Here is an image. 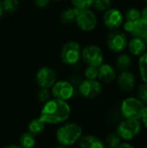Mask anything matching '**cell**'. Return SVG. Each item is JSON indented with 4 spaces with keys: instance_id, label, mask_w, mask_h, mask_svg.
Returning a JSON list of instances; mask_svg holds the SVG:
<instances>
[{
    "instance_id": "1",
    "label": "cell",
    "mask_w": 147,
    "mask_h": 148,
    "mask_svg": "<svg viewBox=\"0 0 147 148\" xmlns=\"http://www.w3.org/2000/svg\"><path fill=\"white\" fill-rule=\"evenodd\" d=\"M72 114V108L68 101L51 98L42 104L38 117L47 126H59L68 121Z\"/></svg>"
},
{
    "instance_id": "2",
    "label": "cell",
    "mask_w": 147,
    "mask_h": 148,
    "mask_svg": "<svg viewBox=\"0 0 147 148\" xmlns=\"http://www.w3.org/2000/svg\"><path fill=\"white\" fill-rule=\"evenodd\" d=\"M82 135V127L77 122L68 121L58 126L55 133V139L58 145L72 147L78 144Z\"/></svg>"
},
{
    "instance_id": "3",
    "label": "cell",
    "mask_w": 147,
    "mask_h": 148,
    "mask_svg": "<svg viewBox=\"0 0 147 148\" xmlns=\"http://www.w3.org/2000/svg\"><path fill=\"white\" fill-rule=\"evenodd\" d=\"M146 107L138 97H127L121 102L120 114L124 119L140 121Z\"/></svg>"
},
{
    "instance_id": "4",
    "label": "cell",
    "mask_w": 147,
    "mask_h": 148,
    "mask_svg": "<svg viewBox=\"0 0 147 148\" xmlns=\"http://www.w3.org/2000/svg\"><path fill=\"white\" fill-rule=\"evenodd\" d=\"M142 130V123L138 120L123 119L116 127V133L122 141H131L139 136Z\"/></svg>"
},
{
    "instance_id": "5",
    "label": "cell",
    "mask_w": 147,
    "mask_h": 148,
    "mask_svg": "<svg viewBox=\"0 0 147 148\" xmlns=\"http://www.w3.org/2000/svg\"><path fill=\"white\" fill-rule=\"evenodd\" d=\"M52 98L58 99L64 101H69L75 95V88L70 83L69 81L60 80L50 88Z\"/></svg>"
},
{
    "instance_id": "6",
    "label": "cell",
    "mask_w": 147,
    "mask_h": 148,
    "mask_svg": "<svg viewBox=\"0 0 147 148\" xmlns=\"http://www.w3.org/2000/svg\"><path fill=\"white\" fill-rule=\"evenodd\" d=\"M81 55V46L75 41L65 43L61 50V59L67 65H75L80 60Z\"/></svg>"
},
{
    "instance_id": "7",
    "label": "cell",
    "mask_w": 147,
    "mask_h": 148,
    "mask_svg": "<svg viewBox=\"0 0 147 148\" xmlns=\"http://www.w3.org/2000/svg\"><path fill=\"white\" fill-rule=\"evenodd\" d=\"M77 88L80 95L86 99H94L102 93V86L97 80H83Z\"/></svg>"
},
{
    "instance_id": "8",
    "label": "cell",
    "mask_w": 147,
    "mask_h": 148,
    "mask_svg": "<svg viewBox=\"0 0 147 148\" xmlns=\"http://www.w3.org/2000/svg\"><path fill=\"white\" fill-rule=\"evenodd\" d=\"M81 57L83 61L88 65L93 67H99L103 63L104 56L101 49L95 45L86 46L81 50Z\"/></svg>"
},
{
    "instance_id": "9",
    "label": "cell",
    "mask_w": 147,
    "mask_h": 148,
    "mask_svg": "<svg viewBox=\"0 0 147 148\" xmlns=\"http://www.w3.org/2000/svg\"><path fill=\"white\" fill-rule=\"evenodd\" d=\"M36 81L40 88L50 89L57 81V74L51 68L42 67L37 71L36 75Z\"/></svg>"
},
{
    "instance_id": "10",
    "label": "cell",
    "mask_w": 147,
    "mask_h": 148,
    "mask_svg": "<svg viewBox=\"0 0 147 148\" xmlns=\"http://www.w3.org/2000/svg\"><path fill=\"white\" fill-rule=\"evenodd\" d=\"M75 22L78 27L83 31H91L97 25V17L89 9L79 10Z\"/></svg>"
},
{
    "instance_id": "11",
    "label": "cell",
    "mask_w": 147,
    "mask_h": 148,
    "mask_svg": "<svg viewBox=\"0 0 147 148\" xmlns=\"http://www.w3.org/2000/svg\"><path fill=\"white\" fill-rule=\"evenodd\" d=\"M107 46L113 52L120 53L123 51L128 44L126 36L121 31H113L107 37Z\"/></svg>"
},
{
    "instance_id": "12",
    "label": "cell",
    "mask_w": 147,
    "mask_h": 148,
    "mask_svg": "<svg viewBox=\"0 0 147 148\" xmlns=\"http://www.w3.org/2000/svg\"><path fill=\"white\" fill-rule=\"evenodd\" d=\"M123 19L124 17L121 11L114 8H110L106 10L103 16L104 24L111 29L119 28L123 23Z\"/></svg>"
},
{
    "instance_id": "13",
    "label": "cell",
    "mask_w": 147,
    "mask_h": 148,
    "mask_svg": "<svg viewBox=\"0 0 147 148\" xmlns=\"http://www.w3.org/2000/svg\"><path fill=\"white\" fill-rule=\"evenodd\" d=\"M117 83L121 91L125 93H129L135 88L136 77L132 72L128 70L121 71L117 78Z\"/></svg>"
},
{
    "instance_id": "14",
    "label": "cell",
    "mask_w": 147,
    "mask_h": 148,
    "mask_svg": "<svg viewBox=\"0 0 147 148\" xmlns=\"http://www.w3.org/2000/svg\"><path fill=\"white\" fill-rule=\"evenodd\" d=\"M79 148H106L105 142L94 134H83L78 142Z\"/></svg>"
},
{
    "instance_id": "15",
    "label": "cell",
    "mask_w": 147,
    "mask_h": 148,
    "mask_svg": "<svg viewBox=\"0 0 147 148\" xmlns=\"http://www.w3.org/2000/svg\"><path fill=\"white\" fill-rule=\"evenodd\" d=\"M116 77V71L113 66L107 63H102L98 67V78L100 81L106 83H110L113 82Z\"/></svg>"
},
{
    "instance_id": "16",
    "label": "cell",
    "mask_w": 147,
    "mask_h": 148,
    "mask_svg": "<svg viewBox=\"0 0 147 148\" xmlns=\"http://www.w3.org/2000/svg\"><path fill=\"white\" fill-rule=\"evenodd\" d=\"M46 127L47 125L39 117H36L31 119L29 121L27 125V131L35 135L36 137H38L45 132Z\"/></svg>"
},
{
    "instance_id": "17",
    "label": "cell",
    "mask_w": 147,
    "mask_h": 148,
    "mask_svg": "<svg viewBox=\"0 0 147 148\" xmlns=\"http://www.w3.org/2000/svg\"><path fill=\"white\" fill-rule=\"evenodd\" d=\"M127 46L130 53L137 56H140L142 54L145 53L146 49V43L144 42L142 38H139V37H133L129 42Z\"/></svg>"
},
{
    "instance_id": "18",
    "label": "cell",
    "mask_w": 147,
    "mask_h": 148,
    "mask_svg": "<svg viewBox=\"0 0 147 148\" xmlns=\"http://www.w3.org/2000/svg\"><path fill=\"white\" fill-rule=\"evenodd\" d=\"M37 139L28 131L23 133L18 139V145L23 148H36Z\"/></svg>"
},
{
    "instance_id": "19",
    "label": "cell",
    "mask_w": 147,
    "mask_h": 148,
    "mask_svg": "<svg viewBox=\"0 0 147 148\" xmlns=\"http://www.w3.org/2000/svg\"><path fill=\"white\" fill-rule=\"evenodd\" d=\"M147 25L146 24V23L141 19H138L136 21L133 22V29H132V31H131V35L133 36V37H139V38H142L146 29Z\"/></svg>"
},
{
    "instance_id": "20",
    "label": "cell",
    "mask_w": 147,
    "mask_h": 148,
    "mask_svg": "<svg viewBox=\"0 0 147 148\" xmlns=\"http://www.w3.org/2000/svg\"><path fill=\"white\" fill-rule=\"evenodd\" d=\"M104 142H105L106 148H118L119 146L122 143V140L119 136V134L114 131V132L109 133L106 136Z\"/></svg>"
},
{
    "instance_id": "21",
    "label": "cell",
    "mask_w": 147,
    "mask_h": 148,
    "mask_svg": "<svg viewBox=\"0 0 147 148\" xmlns=\"http://www.w3.org/2000/svg\"><path fill=\"white\" fill-rule=\"evenodd\" d=\"M131 65H132V59L126 54L120 55L116 60V67L120 71L127 70V69L130 68Z\"/></svg>"
},
{
    "instance_id": "22",
    "label": "cell",
    "mask_w": 147,
    "mask_h": 148,
    "mask_svg": "<svg viewBox=\"0 0 147 148\" xmlns=\"http://www.w3.org/2000/svg\"><path fill=\"white\" fill-rule=\"evenodd\" d=\"M139 70L141 80L147 83V52L140 56L139 60Z\"/></svg>"
},
{
    "instance_id": "23",
    "label": "cell",
    "mask_w": 147,
    "mask_h": 148,
    "mask_svg": "<svg viewBox=\"0 0 147 148\" xmlns=\"http://www.w3.org/2000/svg\"><path fill=\"white\" fill-rule=\"evenodd\" d=\"M79 10H80L76 8H70V9L65 10L62 13V16H61L62 21L65 23H72L73 21H75V18L77 16Z\"/></svg>"
},
{
    "instance_id": "24",
    "label": "cell",
    "mask_w": 147,
    "mask_h": 148,
    "mask_svg": "<svg viewBox=\"0 0 147 148\" xmlns=\"http://www.w3.org/2000/svg\"><path fill=\"white\" fill-rule=\"evenodd\" d=\"M93 5L94 8L100 11H106L111 8L112 1L111 0H94Z\"/></svg>"
},
{
    "instance_id": "25",
    "label": "cell",
    "mask_w": 147,
    "mask_h": 148,
    "mask_svg": "<svg viewBox=\"0 0 147 148\" xmlns=\"http://www.w3.org/2000/svg\"><path fill=\"white\" fill-rule=\"evenodd\" d=\"M52 98L50 89L49 88H40L37 92V100L39 102L44 104Z\"/></svg>"
},
{
    "instance_id": "26",
    "label": "cell",
    "mask_w": 147,
    "mask_h": 148,
    "mask_svg": "<svg viewBox=\"0 0 147 148\" xmlns=\"http://www.w3.org/2000/svg\"><path fill=\"white\" fill-rule=\"evenodd\" d=\"M141 18V12L136 8H130L126 12V21L134 22L138 19Z\"/></svg>"
},
{
    "instance_id": "27",
    "label": "cell",
    "mask_w": 147,
    "mask_h": 148,
    "mask_svg": "<svg viewBox=\"0 0 147 148\" xmlns=\"http://www.w3.org/2000/svg\"><path fill=\"white\" fill-rule=\"evenodd\" d=\"M75 8L81 10L89 9L93 5L94 0H71Z\"/></svg>"
},
{
    "instance_id": "28",
    "label": "cell",
    "mask_w": 147,
    "mask_h": 148,
    "mask_svg": "<svg viewBox=\"0 0 147 148\" xmlns=\"http://www.w3.org/2000/svg\"><path fill=\"white\" fill-rule=\"evenodd\" d=\"M137 97L145 104L147 105V83L140 84L137 88Z\"/></svg>"
},
{
    "instance_id": "29",
    "label": "cell",
    "mask_w": 147,
    "mask_h": 148,
    "mask_svg": "<svg viewBox=\"0 0 147 148\" xmlns=\"http://www.w3.org/2000/svg\"><path fill=\"white\" fill-rule=\"evenodd\" d=\"M3 10L8 12L15 11L18 7V0H3L2 2Z\"/></svg>"
},
{
    "instance_id": "30",
    "label": "cell",
    "mask_w": 147,
    "mask_h": 148,
    "mask_svg": "<svg viewBox=\"0 0 147 148\" xmlns=\"http://www.w3.org/2000/svg\"><path fill=\"white\" fill-rule=\"evenodd\" d=\"M84 75L88 80H96L98 78V68L88 66V68L85 69Z\"/></svg>"
},
{
    "instance_id": "31",
    "label": "cell",
    "mask_w": 147,
    "mask_h": 148,
    "mask_svg": "<svg viewBox=\"0 0 147 148\" xmlns=\"http://www.w3.org/2000/svg\"><path fill=\"white\" fill-rule=\"evenodd\" d=\"M81 81H82V80L81 79V77H80L79 75H74L70 76V78H69L70 83H71L75 88L78 87V86L80 85V83L81 82Z\"/></svg>"
},
{
    "instance_id": "32",
    "label": "cell",
    "mask_w": 147,
    "mask_h": 148,
    "mask_svg": "<svg viewBox=\"0 0 147 148\" xmlns=\"http://www.w3.org/2000/svg\"><path fill=\"white\" fill-rule=\"evenodd\" d=\"M50 0H35V3L39 8H45L49 3Z\"/></svg>"
},
{
    "instance_id": "33",
    "label": "cell",
    "mask_w": 147,
    "mask_h": 148,
    "mask_svg": "<svg viewBox=\"0 0 147 148\" xmlns=\"http://www.w3.org/2000/svg\"><path fill=\"white\" fill-rule=\"evenodd\" d=\"M140 121H141L142 125L147 129V106L145 108V111H144V114L142 115V118H141Z\"/></svg>"
},
{
    "instance_id": "34",
    "label": "cell",
    "mask_w": 147,
    "mask_h": 148,
    "mask_svg": "<svg viewBox=\"0 0 147 148\" xmlns=\"http://www.w3.org/2000/svg\"><path fill=\"white\" fill-rule=\"evenodd\" d=\"M141 19L146 23L147 25V6L141 11Z\"/></svg>"
},
{
    "instance_id": "35",
    "label": "cell",
    "mask_w": 147,
    "mask_h": 148,
    "mask_svg": "<svg viewBox=\"0 0 147 148\" xmlns=\"http://www.w3.org/2000/svg\"><path fill=\"white\" fill-rule=\"evenodd\" d=\"M118 148H135L131 143L127 142V141H124L122 142Z\"/></svg>"
},
{
    "instance_id": "36",
    "label": "cell",
    "mask_w": 147,
    "mask_h": 148,
    "mask_svg": "<svg viewBox=\"0 0 147 148\" xmlns=\"http://www.w3.org/2000/svg\"><path fill=\"white\" fill-rule=\"evenodd\" d=\"M3 148H23V147H21L18 144H8V145L4 146Z\"/></svg>"
},
{
    "instance_id": "37",
    "label": "cell",
    "mask_w": 147,
    "mask_h": 148,
    "mask_svg": "<svg viewBox=\"0 0 147 148\" xmlns=\"http://www.w3.org/2000/svg\"><path fill=\"white\" fill-rule=\"evenodd\" d=\"M142 39L144 40V42L146 43L147 45V28L146 29V31H145V33H144V35H143V36H142Z\"/></svg>"
},
{
    "instance_id": "38",
    "label": "cell",
    "mask_w": 147,
    "mask_h": 148,
    "mask_svg": "<svg viewBox=\"0 0 147 148\" xmlns=\"http://www.w3.org/2000/svg\"><path fill=\"white\" fill-rule=\"evenodd\" d=\"M3 8L2 2H1V0H0V17H1L2 15H3Z\"/></svg>"
},
{
    "instance_id": "39",
    "label": "cell",
    "mask_w": 147,
    "mask_h": 148,
    "mask_svg": "<svg viewBox=\"0 0 147 148\" xmlns=\"http://www.w3.org/2000/svg\"><path fill=\"white\" fill-rule=\"evenodd\" d=\"M54 148H68V147H63V146H61V145H58V144H57V146H55Z\"/></svg>"
},
{
    "instance_id": "40",
    "label": "cell",
    "mask_w": 147,
    "mask_h": 148,
    "mask_svg": "<svg viewBox=\"0 0 147 148\" xmlns=\"http://www.w3.org/2000/svg\"><path fill=\"white\" fill-rule=\"evenodd\" d=\"M145 2H146V3H147V0H145Z\"/></svg>"
},
{
    "instance_id": "41",
    "label": "cell",
    "mask_w": 147,
    "mask_h": 148,
    "mask_svg": "<svg viewBox=\"0 0 147 148\" xmlns=\"http://www.w3.org/2000/svg\"><path fill=\"white\" fill-rule=\"evenodd\" d=\"M53 1H59V0H53Z\"/></svg>"
}]
</instances>
